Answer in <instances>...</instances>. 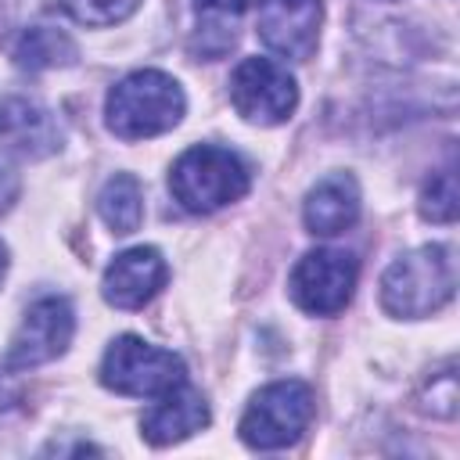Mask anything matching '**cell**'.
Masks as SVG:
<instances>
[{
    "mask_svg": "<svg viewBox=\"0 0 460 460\" xmlns=\"http://www.w3.org/2000/svg\"><path fill=\"white\" fill-rule=\"evenodd\" d=\"M183 90L172 75L158 68H140L119 79L104 101L108 129L122 140H144L172 129L183 119Z\"/></svg>",
    "mask_w": 460,
    "mask_h": 460,
    "instance_id": "1",
    "label": "cell"
},
{
    "mask_svg": "<svg viewBox=\"0 0 460 460\" xmlns=\"http://www.w3.org/2000/svg\"><path fill=\"white\" fill-rule=\"evenodd\" d=\"M456 270L442 244H424L395 259L381 277V305L392 316H428L453 298Z\"/></svg>",
    "mask_w": 460,
    "mask_h": 460,
    "instance_id": "2",
    "label": "cell"
},
{
    "mask_svg": "<svg viewBox=\"0 0 460 460\" xmlns=\"http://www.w3.org/2000/svg\"><path fill=\"white\" fill-rule=\"evenodd\" d=\"M169 190L187 212H216L248 190V169L244 162L216 144L187 147L169 172Z\"/></svg>",
    "mask_w": 460,
    "mask_h": 460,
    "instance_id": "3",
    "label": "cell"
},
{
    "mask_svg": "<svg viewBox=\"0 0 460 460\" xmlns=\"http://www.w3.org/2000/svg\"><path fill=\"white\" fill-rule=\"evenodd\" d=\"M104 388L119 395H140V399H162L176 385L187 381V367L176 352L158 349L137 334H122L108 345L101 363Z\"/></svg>",
    "mask_w": 460,
    "mask_h": 460,
    "instance_id": "4",
    "label": "cell"
},
{
    "mask_svg": "<svg viewBox=\"0 0 460 460\" xmlns=\"http://www.w3.org/2000/svg\"><path fill=\"white\" fill-rule=\"evenodd\" d=\"M313 388L305 381H273L248 402L241 417V438L252 449H284L313 420Z\"/></svg>",
    "mask_w": 460,
    "mask_h": 460,
    "instance_id": "5",
    "label": "cell"
},
{
    "mask_svg": "<svg viewBox=\"0 0 460 460\" xmlns=\"http://www.w3.org/2000/svg\"><path fill=\"white\" fill-rule=\"evenodd\" d=\"M230 101L248 122L277 126L295 111L298 86L284 65L270 58H244L230 75Z\"/></svg>",
    "mask_w": 460,
    "mask_h": 460,
    "instance_id": "6",
    "label": "cell"
},
{
    "mask_svg": "<svg viewBox=\"0 0 460 460\" xmlns=\"http://www.w3.org/2000/svg\"><path fill=\"white\" fill-rule=\"evenodd\" d=\"M291 298L313 316H334L349 305L356 288V259L349 252L316 248L291 270Z\"/></svg>",
    "mask_w": 460,
    "mask_h": 460,
    "instance_id": "7",
    "label": "cell"
},
{
    "mask_svg": "<svg viewBox=\"0 0 460 460\" xmlns=\"http://www.w3.org/2000/svg\"><path fill=\"white\" fill-rule=\"evenodd\" d=\"M72 331H75V316H72V305L65 298L50 295V298L32 302L29 313L22 316L18 334L11 338V349L4 356V370H29V367L58 359L68 349Z\"/></svg>",
    "mask_w": 460,
    "mask_h": 460,
    "instance_id": "8",
    "label": "cell"
},
{
    "mask_svg": "<svg viewBox=\"0 0 460 460\" xmlns=\"http://www.w3.org/2000/svg\"><path fill=\"white\" fill-rule=\"evenodd\" d=\"M320 22V0H259V36L280 58L309 61L316 50Z\"/></svg>",
    "mask_w": 460,
    "mask_h": 460,
    "instance_id": "9",
    "label": "cell"
},
{
    "mask_svg": "<svg viewBox=\"0 0 460 460\" xmlns=\"http://www.w3.org/2000/svg\"><path fill=\"white\" fill-rule=\"evenodd\" d=\"M165 277H169V266L158 248H144V244L129 248L115 255L111 266L104 270V298L115 309H140L162 291Z\"/></svg>",
    "mask_w": 460,
    "mask_h": 460,
    "instance_id": "10",
    "label": "cell"
},
{
    "mask_svg": "<svg viewBox=\"0 0 460 460\" xmlns=\"http://www.w3.org/2000/svg\"><path fill=\"white\" fill-rule=\"evenodd\" d=\"M205 424H208V402H205V395H201L198 388H190L187 381L176 385L172 392H165L162 402H155V406L144 413V420H140L144 438H147L151 446H172V442H180V438L201 431Z\"/></svg>",
    "mask_w": 460,
    "mask_h": 460,
    "instance_id": "11",
    "label": "cell"
},
{
    "mask_svg": "<svg viewBox=\"0 0 460 460\" xmlns=\"http://www.w3.org/2000/svg\"><path fill=\"white\" fill-rule=\"evenodd\" d=\"M0 140H7L14 151L29 158H43L61 147V129L58 119L36 101L7 97L0 101Z\"/></svg>",
    "mask_w": 460,
    "mask_h": 460,
    "instance_id": "12",
    "label": "cell"
},
{
    "mask_svg": "<svg viewBox=\"0 0 460 460\" xmlns=\"http://www.w3.org/2000/svg\"><path fill=\"white\" fill-rule=\"evenodd\" d=\"M302 216H305L309 234H320V237L345 234V230L359 219V190H356V180L345 176V172L323 176V180L305 194Z\"/></svg>",
    "mask_w": 460,
    "mask_h": 460,
    "instance_id": "13",
    "label": "cell"
},
{
    "mask_svg": "<svg viewBox=\"0 0 460 460\" xmlns=\"http://www.w3.org/2000/svg\"><path fill=\"white\" fill-rule=\"evenodd\" d=\"M252 0H194L198 32L194 50L205 58H223L237 43V18Z\"/></svg>",
    "mask_w": 460,
    "mask_h": 460,
    "instance_id": "14",
    "label": "cell"
},
{
    "mask_svg": "<svg viewBox=\"0 0 460 460\" xmlns=\"http://www.w3.org/2000/svg\"><path fill=\"white\" fill-rule=\"evenodd\" d=\"M97 212L111 226V234H133L140 226V219H144L140 180L129 176V172H115L97 194Z\"/></svg>",
    "mask_w": 460,
    "mask_h": 460,
    "instance_id": "15",
    "label": "cell"
},
{
    "mask_svg": "<svg viewBox=\"0 0 460 460\" xmlns=\"http://www.w3.org/2000/svg\"><path fill=\"white\" fill-rule=\"evenodd\" d=\"M75 61V43L50 29V25H32L22 32L18 47H14V65L25 72H43V68H58V65H72Z\"/></svg>",
    "mask_w": 460,
    "mask_h": 460,
    "instance_id": "16",
    "label": "cell"
},
{
    "mask_svg": "<svg viewBox=\"0 0 460 460\" xmlns=\"http://www.w3.org/2000/svg\"><path fill=\"white\" fill-rule=\"evenodd\" d=\"M420 216L431 223H453L456 219V176H453V169L431 172V180L420 190Z\"/></svg>",
    "mask_w": 460,
    "mask_h": 460,
    "instance_id": "17",
    "label": "cell"
},
{
    "mask_svg": "<svg viewBox=\"0 0 460 460\" xmlns=\"http://www.w3.org/2000/svg\"><path fill=\"white\" fill-rule=\"evenodd\" d=\"M61 7L83 25H115L126 22L140 0H61Z\"/></svg>",
    "mask_w": 460,
    "mask_h": 460,
    "instance_id": "18",
    "label": "cell"
},
{
    "mask_svg": "<svg viewBox=\"0 0 460 460\" xmlns=\"http://www.w3.org/2000/svg\"><path fill=\"white\" fill-rule=\"evenodd\" d=\"M4 273H7V244L0 241V280H4Z\"/></svg>",
    "mask_w": 460,
    "mask_h": 460,
    "instance_id": "19",
    "label": "cell"
}]
</instances>
